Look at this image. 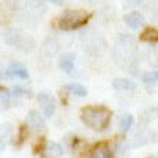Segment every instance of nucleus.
<instances>
[{
    "label": "nucleus",
    "mask_w": 158,
    "mask_h": 158,
    "mask_svg": "<svg viewBox=\"0 0 158 158\" xmlns=\"http://www.w3.org/2000/svg\"><path fill=\"white\" fill-rule=\"evenodd\" d=\"M109 117H111L109 109L101 108V106L85 108V109L81 112L82 122H84L89 128H92V130H103L104 127L108 125Z\"/></svg>",
    "instance_id": "f257e3e1"
},
{
    "label": "nucleus",
    "mask_w": 158,
    "mask_h": 158,
    "mask_svg": "<svg viewBox=\"0 0 158 158\" xmlns=\"http://www.w3.org/2000/svg\"><path fill=\"white\" fill-rule=\"evenodd\" d=\"M3 40L6 44L16 48L22 52H29L35 48V40L29 33H25L19 29H8L3 33Z\"/></svg>",
    "instance_id": "f03ea898"
},
{
    "label": "nucleus",
    "mask_w": 158,
    "mask_h": 158,
    "mask_svg": "<svg viewBox=\"0 0 158 158\" xmlns=\"http://www.w3.org/2000/svg\"><path fill=\"white\" fill-rule=\"evenodd\" d=\"M89 19V13L84 10H68L60 18V27L65 30H73L81 27Z\"/></svg>",
    "instance_id": "7ed1b4c3"
},
{
    "label": "nucleus",
    "mask_w": 158,
    "mask_h": 158,
    "mask_svg": "<svg viewBox=\"0 0 158 158\" xmlns=\"http://www.w3.org/2000/svg\"><path fill=\"white\" fill-rule=\"evenodd\" d=\"M46 11V6L41 0H29L24 6V16H29L32 19H40Z\"/></svg>",
    "instance_id": "20e7f679"
},
{
    "label": "nucleus",
    "mask_w": 158,
    "mask_h": 158,
    "mask_svg": "<svg viewBox=\"0 0 158 158\" xmlns=\"http://www.w3.org/2000/svg\"><path fill=\"white\" fill-rule=\"evenodd\" d=\"M38 104L41 106V111L46 117H52L56 114V100L49 94H38Z\"/></svg>",
    "instance_id": "39448f33"
},
{
    "label": "nucleus",
    "mask_w": 158,
    "mask_h": 158,
    "mask_svg": "<svg viewBox=\"0 0 158 158\" xmlns=\"http://www.w3.org/2000/svg\"><path fill=\"white\" fill-rule=\"evenodd\" d=\"M155 139H156V136L153 131H150L147 128H139L135 133L133 139H131V144H133V147H139V146H146V144H149L150 141H155Z\"/></svg>",
    "instance_id": "423d86ee"
},
{
    "label": "nucleus",
    "mask_w": 158,
    "mask_h": 158,
    "mask_svg": "<svg viewBox=\"0 0 158 158\" xmlns=\"http://www.w3.org/2000/svg\"><path fill=\"white\" fill-rule=\"evenodd\" d=\"M3 77H19V79H27L29 71L24 65L18 63V62H13L10 63V67L5 70V73L2 74Z\"/></svg>",
    "instance_id": "0eeeda50"
},
{
    "label": "nucleus",
    "mask_w": 158,
    "mask_h": 158,
    "mask_svg": "<svg viewBox=\"0 0 158 158\" xmlns=\"http://www.w3.org/2000/svg\"><path fill=\"white\" fill-rule=\"evenodd\" d=\"M123 21H125V24L128 25V27L133 29V30L141 29L142 25H144V22H146L144 15H142V13H139V11H130V13H127Z\"/></svg>",
    "instance_id": "6e6552de"
},
{
    "label": "nucleus",
    "mask_w": 158,
    "mask_h": 158,
    "mask_svg": "<svg viewBox=\"0 0 158 158\" xmlns=\"http://www.w3.org/2000/svg\"><path fill=\"white\" fill-rule=\"evenodd\" d=\"M25 123H27L32 130H35V131L44 130V120H43L41 114H38L36 111H30L27 114V117H25Z\"/></svg>",
    "instance_id": "1a4fd4ad"
},
{
    "label": "nucleus",
    "mask_w": 158,
    "mask_h": 158,
    "mask_svg": "<svg viewBox=\"0 0 158 158\" xmlns=\"http://www.w3.org/2000/svg\"><path fill=\"white\" fill-rule=\"evenodd\" d=\"M59 49H60V44H59V41H57V38L51 36V38H48L46 41L43 43L41 52H43L44 57H54L57 52H59Z\"/></svg>",
    "instance_id": "9d476101"
},
{
    "label": "nucleus",
    "mask_w": 158,
    "mask_h": 158,
    "mask_svg": "<svg viewBox=\"0 0 158 158\" xmlns=\"http://www.w3.org/2000/svg\"><path fill=\"white\" fill-rule=\"evenodd\" d=\"M112 87L115 90H122V92H133V90H136V84L131 81V79H127V77L114 79Z\"/></svg>",
    "instance_id": "9b49d317"
},
{
    "label": "nucleus",
    "mask_w": 158,
    "mask_h": 158,
    "mask_svg": "<svg viewBox=\"0 0 158 158\" xmlns=\"http://www.w3.org/2000/svg\"><path fill=\"white\" fill-rule=\"evenodd\" d=\"M59 65H60V68H62L65 73H71V71L74 70V56H73V54H65V56H62Z\"/></svg>",
    "instance_id": "f8f14e48"
},
{
    "label": "nucleus",
    "mask_w": 158,
    "mask_h": 158,
    "mask_svg": "<svg viewBox=\"0 0 158 158\" xmlns=\"http://www.w3.org/2000/svg\"><path fill=\"white\" fill-rule=\"evenodd\" d=\"M158 117V109L156 108H149V109H146L142 114H141V123L142 125H146V123H149L150 120H155V118Z\"/></svg>",
    "instance_id": "ddd939ff"
},
{
    "label": "nucleus",
    "mask_w": 158,
    "mask_h": 158,
    "mask_svg": "<svg viewBox=\"0 0 158 158\" xmlns=\"http://www.w3.org/2000/svg\"><path fill=\"white\" fill-rule=\"evenodd\" d=\"M11 104V92L6 89H0V108L8 109Z\"/></svg>",
    "instance_id": "4468645a"
},
{
    "label": "nucleus",
    "mask_w": 158,
    "mask_h": 158,
    "mask_svg": "<svg viewBox=\"0 0 158 158\" xmlns=\"http://www.w3.org/2000/svg\"><path fill=\"white\" fill-rule=\"evenodd\" d=\"M144 41H149V43H158V30L156 29H147L146 32L142 33V36H141Z\"/></svg>",
    "instance_id": "2eb2a0df"
},
{
    "label": "nucleus",
    "mask_w": 158,
    "mask_h": 158,
    "mask_svg": "<svg viewBox=\"0 0 158 158\" xmlns=\"http://www.w3.org/2000/svg\"><path fill=\"white\" fill-rule=\"evenodd\" d=\"M68 90L71 92L73 95H76V97H85V94H87L85 87H84V85H81V84H77V82L70 84V85H68Z\"/></svg>",
    "instance_id": "dca6fc26"
},
{
    "label": "nucleus",
    "mask_w": 158,
    "mask_h": 158,
    "mask_svg": "<svg viewBox=\"0 0 158 158\" xmlns=\"http://www.w3.org/2000/svg\"><path fill=\"white\" fill-rule=\"evenodd\" d=\"M11 133H13V128L11 125L5 123V125H0V141L8 142L11 139Z\"/></svg>",
    "instance_id": "f3484780"
},
{
    "label": "nucleus",
    "mask_w": 158,
    "mask_h": 158,
    "mask_svg": "<svg viewBox=\"0 0 158 158\" xmlns=\"http://www.w3.org/2000/svg\"><path fill=\"white\" fill-rule=\"evenodd\" d=\"M133 127V115L131 114H127L120 118V130L123 131V133H127V131Z\"/></svg>",
    "instance_id": "a211bd4d"
},
{
    "label": "nucleus",
    "mask_w": 158,
    "mask_h": 158,
    "mask_svg": "<svg viewBox=\"0 0 158 158\" xmlns=\"http://www.w3.org/2000/svg\"><path fill=\"white\" fill-rule=\"evenodd\" d=\"M144 82H146L147 85H150V84H156L158 82V70H153V71H150V73H147V74H144Z\"/></svg>",
    "instance_id": "6ab92c4d"
},
{
    "label": "nucleus",
    "mask_w": 158,
    "mask_h": 158,
    "mask_svg": "<svg viewBox=\"0 0 158 158\" xmlns=\"http://www.w3.org/2000/svg\"><path fill=\"white\" fill-rule=\"evenodd\" d=\"M48 152L51 155H62L63 153V147L60 146V144H57V142H51L48 146Z\"/></svg>",
    "instance_id": "aec40b11"
},
{
    "label": "nucleus",
    "mask_w": 158,
    "mask_h": 158,
    "mask_svg": "<svg viewBox=\"0 0 158 158\" xmlns=\"http://www.w3.org/2000/svg\"><path fill=\"white\" fill-rule=\"evenodd\" d=\"M149 62L153 67H158V46H153L149 52Z\"/></svg>",
    "instance_id": "412c9836"
},
{
    "label": "nucleus",
    "mask_w": 158,
    "mask_h": 158,
    "mask_svg": "<svg viewBox=\"0 0 158 158\" xmlns=\"http://www.w3.org/2000/svg\"><path fill=\"white\" fill-rule=\"evenodd\" d=\"M146 0H125V3H128L130 6H138L141 3H144Z\"/></svg>",
    "instance_id": "4be33fe9"
},
{
    "label": "nucleus",
    "mask_w": 158,
    "mask_h": 158,
    "mask_svg": "<svg viewBox=\"0 0 158 158\" xmlns=\"http://www.w3.org/2000/svg\"><path fill=\"white\" fill-rule=\"evenodd\" d=\"M18 2H19V0H6V3H8L11 8H13V6H16V5H18Z\"/></svg>",
    "instance_id": "5701e85b"
},
{
    "label": "nucleus",
    "mask_w": 158,
    "mask_h": 158,
    "mask_svg": "<svg viewBox=\"0 0 158 158\" xmlns=\"http://www.w3.org/2000/svg\"><path fill=\"white\" fill-rule=\"evenodd\" d=\"M48 2H51V3H56V5H59V3H62L63 0H48Z\"/></svg>",
    "instance_id": "b1692460"
},
{
    "label": "nucleus",
    "mask_w": 158,
    "mask_h": 158,
    "mask_svg": "<svg viewBox=\"0 0 158 158\" xmlns=\"http://www.w3.org/2000/svg\"><path fill=\"white\" fill-rule=\"evenodd\" d=\"M149 158H158V156H149Z\"/></svg>",
    "instance_id": "393cba45"
}]
</instances>
